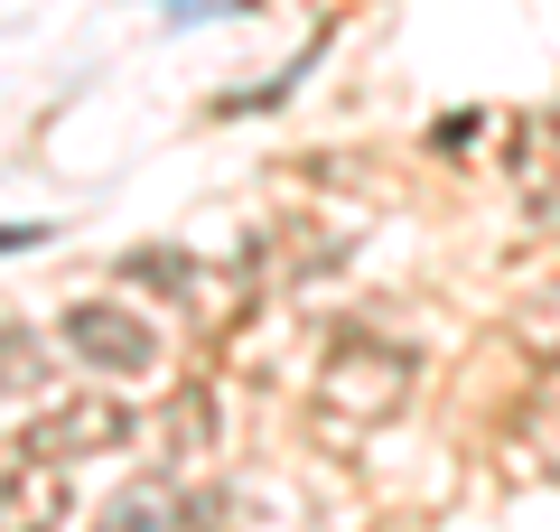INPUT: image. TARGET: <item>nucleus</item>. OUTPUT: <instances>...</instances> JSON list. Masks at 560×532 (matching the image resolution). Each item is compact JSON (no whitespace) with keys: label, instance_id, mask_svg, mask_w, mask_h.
<instances>
[{"label":"nucleus","instance_id":"1","mask_svg":"<svg viewBox=\"0 0 560 532\" xmlns=\"http://www.w3.org/2000/svg\"><path fill=\"white\" fill-rule=\"evenodd\" d=\"M411 374L420 365L401 346L346 336V346L318 365V420H337V430H383V420H401V402H411Z\"/></svg>","mask_w":560,"mask_h":532},{"label":"nucleus","instance_id":"2","mask_svg":"<svg viewBox=\"0 0 560 532\" xmlns=\"http://www.w3.org/2000/svg\"><path fill=\"white\" fill-rule=\"evenodd\" d=\"M66 346H75L94 374H150V365H160L150 317H131L121 299H75V309H66Z\"/></svg>","mask_w":560,"mask_h":532},{"label":"nucleus","instance_id":"3","mask_svg":"<svg viewBox=\"0 0 560 532\" xmlns=\"http://www.w3.org/2000/svg\"><path fill=\"white\" fill-rule=\"evenodd\" d=\"M121 439H131V412H121V402H66V412H47L38 430L20 439L28 458H94V449H121Z\"/></svg>","mask_w":560,"mask_h":532},{"label":"nucleus","instance_id":"4","mask_svg":"<svg viewBox=\"0 0 560 532\" xmlns=\"http://www.w3.org/2000/svg\"><path fill=\"white\" fill-rule=\"evenodd\" d=\"M57 523H66V467L57 458L0 467V532H57Z\"/></svg>","mask_w":560,"mask_h":532},{"label":"nucleus","instance_id":"5","mask_svg":"<svg viewBox=\"0 0 560 532\" xmlns=\"http://www.w3.org/2000/svg\"><path fill=\"white\" fill-rule=\"evenodd\" d=\"M94 532H178V495L168 486H121Z\"/></svg>","mask_w":560,"mask_h":532},{"label":"nucleus","instance_id":"6","mask_svg":"<svg viewBox=\"0 0 560 532\" xmlns=\"http://www.w3.org/2000/svg\"><path fill=\"white\" fill-rule=\"evenodd\" d=\"M514 336H523V355H541V365H560V271L541 280L533 299L514 309Z\"/></svg>","mask_w":560,"mask_h":532},{"label":"nucleus","instance_id":"7","mask_svg":"<svg viewBox=\"0 0 560 532\" xmlns=\"http://www.w3.org/2000/svg\"><path fill=\"white\" fill-rule=\"evenodd\" d=\"M121 271H131V280H160V290H178V280H187V262H178V253H131Z\"/></svg>","mask_w":560,"mask_h":532},{"label":"nucleus","instance_id":"8","mask_svg":"<svg viewBox=\"0 0 560 532\" xmlns=\"http://www.w3.org/2000/svg\"><path fill=\"white\" fill-rule=\"evenodd\" d=\"M0 383H28V346L10 327H0Z\"/></svg>","mask_w":560,"mask_h":532},{"label":"nucleus","instance_id":"9","mask_svg":"<svg viewBox=\"0 0 560 532\" xmlns=\"http://www.w3.org/2000/svg\"><path fill=\"white\" fill-rule=\"evenodd\" d=\"M57 224H0V253H20V243H47Z\"/></svg>","mask_w":560,"mask_h":532}]
</instances>
